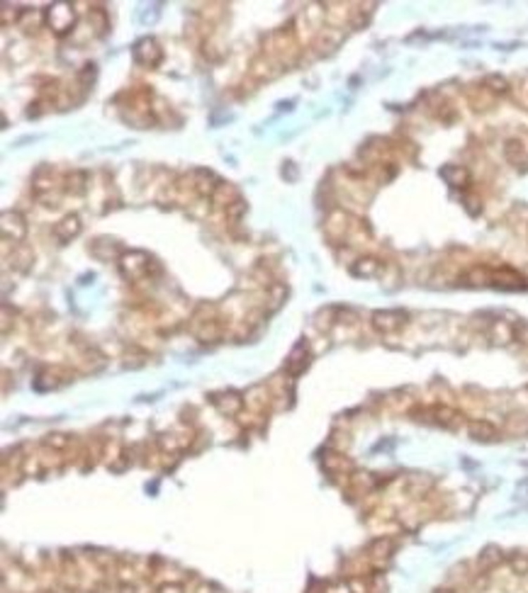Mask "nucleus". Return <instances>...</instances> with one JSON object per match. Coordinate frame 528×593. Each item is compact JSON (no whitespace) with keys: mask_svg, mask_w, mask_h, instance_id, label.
<instances>
[{"mask_svg":"<svg viewBox=\"0 0 528 593\" xmlns=\"http://www.w3.org/2000/svg\"><path fill=\"white\" fill-rule=\"evenodd\" d=\"M32 251L27 246H15L13 248V256H10V263H13L18 270H25V268H30V263H32Z\"/></svg>","mask_w":528,"mask_h":593,"instance_id":"28","label":"nucleus"},{"mask_svg":"<svg viewBox=\"0 0 528 593\" xmlns=\"http://www.w3.org/2000/svg\"><path fill=\"white\" fill-rule=\"evenodd\" d=\"M81 229H83V224H81V219H78V214H66L59 224L54 226L51 234H54V238L59 243H71L73 238L81 234Z\"/></svg>","mask_w":528,"mask_h":593,"instance_id":"17","label":"nucleus"},{"mask_svg":"<svg viewBox=\"0 0 528 593\" xmlns=\"http://www.w3.org/2000/svg\"><path fill=\"white\" fill-rule=\"evenodd\" d=\"M368 593H387V576L382 569H373L368 574Z\"/></svg>","mask_w":528,"mask_h":593,"instance_id":"27","label":"nucleus"},{"mask_svg":"<svg viewBox=\"0 0 528 593\" xmlns=\"http://www.w3.org/2000/svg\"><path fill=\"white\" fill-rule=\"evenodd\" d=\"M311 363V351L309 346L304 341H300L297 346L292 348V351L288 353V358H285V374H290V377H297V374H302L304 370L309 367Z\"/></svg>","mask_w":528,"mask_h":593,"instance_id":"7","label":"nucleus"},{"mask_svg":"<svg viewBox=\"0 0 528 593\" xmlns=\"http://www.w3.org/2000/svg\"><path fill=\"white\" fill-rule=\"evenodd\" d=\"M280 71H283V66L268 54H261L251 63V76L256 78V81H271V78H276Z\"/></svg>","mask_w":528,"mask_h":593,"instance_id":"18","label":"nucleus"},{"mask_svg":"<svg viewBox=\"0 0 528 593\" xmlns=\"http://www.w3.org/2000/svg\"><path fill=\"white\" fill-rule=\"evenodd\" d=\"M25 13H27V10L18 8V5H8V3H5L3 10H0V20H3V25L8 27V25H13V22H20V20L25 18Z\"/></svg>","mask_w":528,"mask_h":593,"instance_id":"31","label":"nucleus"},{"mask_svg":"<svg viewBox=\"0 0 528 593\" xmlns=\"http://www.w3.org/2000/svg\"><path fill=\"white\" fill-rule=\"evenodd\" d=\"M120 270L127 280H146L151 273H161V266L144 251H129L120 258Z\"/></svg>","mask_w":528,"mask_h":593,"instance_id":"2","label":"nucleus"},{"mask_svg":"<svg viewBox=\"0 0 528 593\" xmlns=\"http://www.w3.org/2000/svg\"><path fill=\"white\" fill-rule=\"evenodd\" d=\"M212 404L217 406L221 416H239L246 406V399L236 391H221V394H212Z\"/></svg>","mask_w":528,"mask_h":593,"instance_id":"11","label":"nucleus"},{"mask_svg":"<svg viewBox=\"0 0 528 593\" xmlns=\"http://www.w3.org/2000/svg\"><path fill=\"white\" fill-rule=\"evenodd\" d=\"M3 236L5 241L13 238V243L25 241V236H27V221H25V216L20 211H5L3 214Z\"/></svg>","mask_w":528,"mask_h":593,"instance_id":"12","label":"nucleus"},{"mask_svg":"<svg viewBox=\"0 0 528 593\" xmlns=\"http://www.w3.org/2000/svg\"><path fill=\"white\" fill-rule=\"evenodd\" d=\"M195 336H198L200 343H217L224 336V321L217 319V316L202 321V324L195 326Z\"/></svg>","mask_w":528,"mask_h":593,"instance_id":"19","label":"nucleus"},{"mask_svg":"<svg viewBox=\"0 0 528 593\" xmlns=\"http://www.w3.org/2000/svg\"><path fill=\"white\" fill-rule=\"evenodd\" d=\"M44 22L49 25V30L54 32V34L63 37L73 30V25H76V10H73L71 3H54L46 8Z\"/></svg>","mask_w":528,"mask_h":593,"instance_id":"3","label":"nucleus"},{"mask_svg":"<svg viewBox=\"0 0 528 593\" xmlns=\"http://www.w3.org/2000/svg\"><path fill=\"white\" fill-rule=\"evenodd\" d=\"M321 467H324L331 476H343V479H348V474L353 472L351 457H346L341 450H331V452H326L324 457H321Z\"/></svg>","mask_w":528,"mask_h":593,"instance_id":"13","label":"nucleus"},{"mask_svg":"<svg viewBox=\"0 0 528 593\" xmlns=\"http://www.w3.org/2000/svg\"><path fill=\"white\" fill-rule=\"evenodd\" d=\"M44 445L49 450H54V452H63V450L73 445V438L71 436H63V433H51V436L44 438Z\"/></svg>","mask_w":528,"mask_h":593,"instance_id":"29","label":"nucleus"},{"mask_svg":"<svg viewBox=\"0 0 528 593\" xmlns=\"http://www.w3.org/2000/svg\"><path fill=\"white\" fill-rule=\"evenodd\" d=\"M504 158L509 166L521 168V171H528V146L524 139L519 136H511V139L504 141Z\"/></svg>","mask_w":528,"mask_h":593,"instance_id":"10","label":"nucleus"},{"mask_svg":"<svg viewBox=\"0 0 528 593\" xmlns=\"http://www.w3.org/2000/svg\"><path fill=\"white\" fill-rule=\"evenodd\" d=\"M394 547H397V542H394L389 535H380V537H375L373 542L368 545V549H366V554H368V559H371L373 569H382V566L387 564L389 559H392Z\"/></svg>","mask_w":528,"mask_h":593,"instance_id":"5","label":"nucleus"},{"mask_svg":"<svg viewBox=\"0 0 528 593\" xmlns=\"http://www.w3.org/2000/svg\"><path fill=\"white\" fill-rule=\"evenodd\" d=\"M382 273H385V263L375 256H363V258H356V261L351 263L353 278L373 280V278H380Z\"/></svg>","mask_w":528,"mask_h":593,"instance_id":"14","label":"nucleus"},{"mask_svg":"<svg viewBox=\"0 0 528 593\" xmlns=\"http://www.w3.org/2000/svg\"><path fill=\"white\" fill-rule=\"evenodd\" d=\"M210 200H212V202L217 204V207H224V209H226L231 202H236V200H241V197H239V193H236L234 185H229V183H219V185H217V190H214L212 197H210Z\"/></svg>","mask_w":528,"mask_h":593,"instance_id":"24","label":"nucleus"},{"mask_svg":"<svg viewBox=\"0 0 528 593\" xmlns=\"http://www.w3.org/2000/svg\"><path fill=\"white\" fill-rule=\"evenodd\" d=\"M509 569L514 576H528V554L526 552H514L509 554Z\"/></svg>","mask_w":528,"mask_h":593,"instance_id":"26","label":"nucleus"},{"mask_svg":"<svg viewBox=\"0 0 528 593\" xmlns=\"http://www.w3.org/2000/svg\"><path fill=\"white\" fill-rule=\"evenodd\" d=\"M285 296V287L283 285H276V287H271V301H273V309L280 306V301H283Z\"/></svg>","mask_w":528,"mask_h":593,"instance_id":"35","label":"nucleus"},{"mask_svg":"<svg viewBox=\"0 0 528 593\" xmlns=\"http://www.w3.org/2000/svg\"><path fill=\"white\" fill-rule=\"evenodd\" d=\"M441 178L446 180L453 190H470V183H472L470 171L465 166H458V163H448V166H443Z\"/></svg>","mask_w":528,"mask_h":593,"instance_id":"16","label":"nucleus"},{"mask_svg":"<svg viewBox=\"0 0 528 593\" xmlns=\"http://www.w3.org/2000/svg\"><path fill=\"white\" fill-rule=\"evenodd\" d=\"M504 433L514 438H528V414L526 411H511L504 418Z\"/></svg>","mask_w":528,"mask_h":593,"instance_id":"22","label":"nucleus"},{"mask_svg":"<svg viewBox=\"0 0 528 593\" xmlns=\"http://www.w3.org/2000/svg\"><path fill=\"white\" fill-rule=\"evenodd\" d=\"M244 399H246V406L251 409V414H256V416L266 414L268 406L276 401V399H273V391H271V386H268V384L251 386V389L244 394Z\"/></svg>","mask_w":528,"mask_h":593,"instance_id":"9","label":"nucleus"},{"mask_svg":"<svg viewBox=\"0 0 528 593\" xmlns=\"http://www.w3.org/2000/svg\"><path fill=\"white\" fill-rule=\"evenodd\" d=\"M409 416L419 423H434V426L448 428V431H456L465 423V414L458 411L451 404H431V406H414L409 411Z\"/></svg>","mask_w":528,"mask_h":593,"instance_id":"1","label":"nucleus"},{"mask_svg":"<svg viewBox=\"0 0 528 593\" xmlns=\"http://www.w3.org/2000/svg\"><path fill=\"white\" fill-rule=\"evenodd\" d=\"M406 321H409V314L402 309H382V311H375L371 316L373 328L378 333H382V336H392V333L402 331Z\"/></svg>","mask_w":528,"mask_h":593,"instance_id":"4","label":"nucleus"},{"mask_svg":"<svg viewBox=\"0 0 528 593\" xmlns=\"http://www.w3.org/2000/svg\"><path fill=\"white\" fill-rule=\"evenodd\" d=\"M341 39H343V32L339 27L321 30L319 34H316L314 49H319V54H329V51H334L336 46L341 44Z\"/></svg>","mask_w":528,"mask_h":593,"instance_id":"23","label":"nucleus"},{"mask_svg":"<svg viewBox=\"0 0 528 593\" xmlns=\"http://www.w3.org/2000/svg\"><path fill=\"white\" fill-rule=\"evenodd\" d=\"M91 253L98 261H112V258H122V246H120L117 241H112V238H95L91 243Z\"/></svg>","mask_w":528,"mask_h":593,"instance_id":"21","label":"nucleus"},{"mask_svg":"<svg viewBox=\"0 0 528 593\" xmlns=\"http://www.w3.org/2000/svg\"><path fill=\"white\" fill-rule=\"evenodd\" d=\"M504 559L506 557L499 547H484L477 554V574H492V571H497L504 564Z\"/></svg>","mask_w":528,"mask_h":593,"instance_id":"20","label":"nucleus"},{"mask_svg":"<svg viewBox=\"0 0 528 593\" xmlns=\"http://www.w3.org/2000/svg\"><path fill=\"white\" fill-rule=\"evenodd\" d=\"M156 593H190L181 581H163L161 586L156 589Z\"/></svg>","mask_w":528,"mask_h":593,"instance_id":"34","label":"nucleus"},{"mask_svg":"<svg viewBox=\"0 0 528 593\" xmlns=\"http://www.w3.org/2000/svg\"><path fill=\"white\" fill-rule=\"evenodd\" d=\"M468 436L472 438V441L489 443V441H497L499 438V428H497V423L487 421V418H472V421L468 423Z\"/></svg>","mask_w":528,"mask_h":593,"instance_id":"15","label":"nucleus"},{"mask_svg":"<svg viewBox=\"0 0 528 593\" xmlns=\"http://www.w3.org/2000/svg\"><path fill=\"white\" fill-rule=\"evenodd\" d=\"M91 25H93V30L98 32V34H105V32L110 30L108 13H105L103 8H91Z\"/></svg>","mask_w":528,"mask_h":593,"instance_id":"32","label":"nucleus"},{"mask_svg":"<svg viewBox=\"0 0 528 593\" xmlns=\"http://www.w3.org/2000/svg\"><path fill=\"white\" fill-rule=\"evenodd\" d=\"M63 190L71 195H83L88 190V173L86 171H71L63 180Z\"/></svg>","mask_w":528,"mask_h":593,"instance_id":"25","label":"nucleus"},{"mask_svg":"<svg viewBox=\"0 0 528 593\" xmlns=\"http://www.w3.org/2000/svg\"><path fill=\"white\" fill-rule=\"evenodd\" d=\"M244 211H246V202L244 200H236V202H231L229 207L224 209V216H226L229 224H239L241 216H244Z\"/></svg>","mask_w":528,"mask_h":593,"instance_id":"33","label":"nucleus"},{"mask_svg":"<svg viewBox=\"0 0 528 593\" xmlns=\"http://www.w3.org/2000/svg\"><path fill=\"white\" fill-rule=\"evenodd\" d=\"M117 593H139V589H136V584H120Z\"/></svg>","mask_w":528,"mask_h":593,"instance_id":"36","label":"nucleus"},{"mask_svg":"<svg viewBox=\"0 0 528 593\" xmlns=\"http://www.w3.org/2000/svg\"><path fill=\"white\" fill-rule=\"evenodd\" d=\"M134 61L141 63V66L156 68L158 63L163 61V49L158 46L156 39H151V37H144V39H139L134 44Z\"/></svg>","mask_w":528,"mask_h":593,"instance_id":"6","label":"nucleus"},{"mask_svg":"<svg viewBox=\"0 0 528 593\" xmlns=\"http://www.w3.org/2000/svg\"><path fill=\"white\" fill-rule=\"evenodd\" d=\"M484 86H487L489 90H492L497 98H501V95H506L509 93V81H506L504 76H499V73H492V76H487L484 78Z\"/></svg>","mask_w":528,"mask_h":593,"instance_id":"30","label":"nucleus"},{"mask_svg":"<svg viewBox=\"0 0 528 593\" xmlns=\"http://www.w3.org/2000/svg\"><path fill=\"white\" fill-rule=\"evenodd\" d=\"M73 377V372L68 367H61V365H51V367H44L37 377V389H56L61 384H68Z\"/></svg>","mask_w":528,"mask_h":593,"instance_id":"8","label":"nucleus"}]
</instances>
